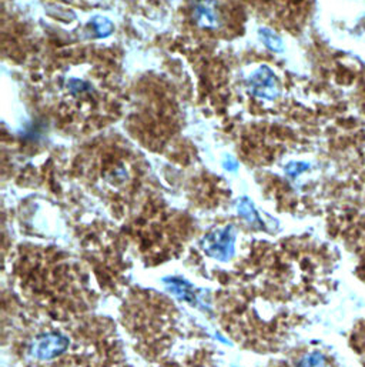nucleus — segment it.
I'll use <instances>...</instances> for the list:
<instances>
[{
    "label": "nucleus",
    "instance_id": "obj_1",
    "mask_svg": "<svg viewBox=\"0 0 365 367\" xmlns=\"http://www.w3.org/2000/svg\"><path fill=\"white\" fill-rule=\"evenodd\" d=\"M200 246L210 257L220 262H228L235 252V230L233 226H226L204 236Z\"/></svg>",
    "mask_w": 365,
    "mask_h": 367
},
{
    "label": "nucleus",
    "instance_id": "obj_2",
    "mask_svg": "<svg viewBox=\"0 0 365 367\" xmlns=\"http://www.w3.org/2000/svg\"><path fill=\"white\" fill-rule=\"evenodd\" d=\"M70 346V339L68 336L59 333L42 334L33 340L29 347V353L32 357L39 360H52L57 356L63 354Z\"/></svg>",
    "mask_w": 365,
    "mask_h": 367
},
{
    "label": "nucleus",
    "instance_id": "obj_3",
    "mask_svg": "<svg viewBox=\"0 0 365 367\" xmlns=\"http://www.w3.org/2000/svg\"><path fill=\"white\" fill-rule=\"evenodd\" d=\"M249 87H250L251 95L260 99L272 100L279 95V86H277L276 76H274V73L267 66L258 68L250 76Z\"/></svg>",
    "mask_w": 365,
    "mask_h": 367
},
{
    "label": "nucleus",
    "instance_id": "obj_4",
    "mask_svg": "<svg viewBox=\"0 0 365 367\" xmlns=\"http://www.w3.org/2000/svg\"><path fill=\"white\" fill-rule=\"evenodd\" d=\"M166 287L180 300H185L193 306H200V300L196 294L194 287L181 278H167L164 279Z\"/></svg>",
    "mask_w": 365,
    "mask_h": 367
},
{
    "label": "nucleus",
    "instance_id": "obj_5",
    "mask_svg": "<svg viewBox=\"0 0 365 367\" xmlns=\"http://www.w3.org/2000/svg\"><path fill=\"white\" fill-rule=\"evenodd\" d=\"M237 209H238V213L240 215L244 218L247 222H250L253 226L256 227H263V222L260 219V216L257 215V211L254 209V204L249 200V199H241L237 204Z\"/></svg>",
    "mask_w": 365,
    "mask_h": 367
},
{
    "label": "nucleus",
    "instance_id": "obj_6",
    "mask_svg": "<svg viewBox=\"0 0 365 367\" xmlns=\"http://www.w3.org/2000/svg\"><path fill=\"white\" fill-rule=\"evenodd\" d=\"M260 38L264 42V45L271 50H281L283 49L281 39L277 35H274V32H271V30H268V29L260 30Z\"/></svg>",
    "mask_w": 365,
    "mask_h": 367
},
{
    "label": "nucleus",
    "instance_id": "obj_7",
    "mask_svg": "<svg viewBox=\"0 0 365 367\" xmlns=\"http://www.w3.org/2000/svg\"><path fill=\"white\" fill-rule=\"evenodd\" d=\"M325 357L318 352H313L306 357H302L297 367H325Z\"/></svg>",
    "mask_w": 365,
    "mask_h": 367
},
{
    "label": "nucleus",
    "instance_id": "obj_8",
    "mask_svg": "<svg viewBox=\"0 0 365 367\" xmlns=\"http://www.w3.org/2000/svg\"><path fill=\"white\" fill-rule=\"evenodd\" d=\"M196 19L197 22H204L205 26H210L215 23V13H212V9L207 6V3H201L196 8Z\"/></svg>",
    "mask_w": 365,
    "mask_h": 367
},
{
    "label": "nucleus",
    "instance_id": "obj_9",
    "mask_svg": "<svg viewBox=\"0 0 365 367\" xmlns=\"http://www.w3.org/2000/svg\"><path fill=\"white\" fill-rule=\"evenodd\" d=\"M93 23L96 24V32H99V38H106L111 33V23L107 19H95Z\"/></svg>",
    "mask_w": 365,
    "mask_h": 367
}]
</instances>
